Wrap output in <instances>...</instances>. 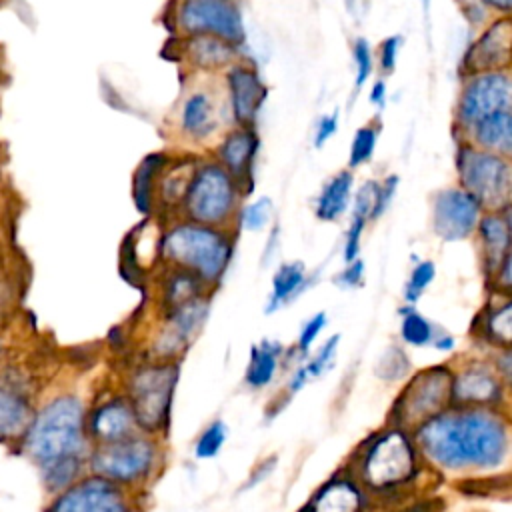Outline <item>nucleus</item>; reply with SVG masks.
<instances>
[{"instance_id":"nucleus-1","label":"nucleus","mask_w":512,"mask_h":512,"mask_svg":"<svg viewBox=\"0 0 512 512\" xmlns=\"http://www.w3.org/2000/svg\"><path fill=\"white\" fill-rule=\"evenodd\" d=\"M414 440L442 468H494L508 450L504 420L484 408L440 412L416 426Z\"/></svg>"},{"instance_id":"nucleus-2","label":"nucleus","mask_w":512,"mask_h":512,"mask_svg":"<svg viewBox=\"0 0 512 512\" xmlns=\"http://www.w3.org/2000/svg\"><path fill=\"white\" fill-rule=\"evenodd\" d=\"M24 450L40 468L50 492H62L78 480L86 450V412L80 398L56 396L34 414Z\"/></svg>"},{"instance_id":"nucleus-3","label":"nucleus","mask_w":512,"mask_h":512,"mask_svg":"<svg viewBox=\"0 0 512 512\" xmlns=\"http://www.w3.org/2000/svg\"><path fill=\"white\" fill-rule=\"evenodd\" d=\"M234 234L228 228L178 222L160 240V250L176 268L198 276L208 288L220 284L234 256Z\"/></svg>"},{"instance_id":"nucleus-4","label":"nucleus","mask_w":512,"mask_h":512,"mask_svg":"<svg viewBox=\"0 0 512 512\" xmlns=\"http://www.w3.org/2000/svg\"><path fill=\"white\" fill-rule=\"evenodd\" d=\"M244 198L238 182L216 160H206L194 168L182 210L190 222L230 230Z\"/></svg>"},{"instance_id":"nucleus-5","label":"nucleus","mask_w":512,"mask_h":512,"mask_svg":"<svg viewBox=\"0 0 512 512\" xmlns=\"http://www.w3.org/2000/svg\"><path fill=\"white\" fill-rule=\"evenodd\" d=\"M458 186L472 194L484 212H504L512 206V160L484 152L468 140H458L454 154Z\"/></svg>"},{"instance_id":"nucleus-6","label":"nucleus","mask_w":512,"mask_h":512,"mask_svg":"<svg viewBox=\"0 0 512 512\" xmlns=\"http://www.w3.org/2000/svg\"><path fill=\"white\" fill-rule=\"evenodd\" d=\"M416 474V452L400 428L372 436L362 450L358 476L372 490H390L412 480Z\"/></svg>"},{"instance_id":"nucleus-7","label":"nucleus","mask_w":512,"mask_h":512,"mask_svg":"<svg viewBox=\"0 0 512 512\" xmlns=\"http://www.w3.org/2000/svg\"><path fill=\"white\" fill-rule=\"evenodd\" d=\"M176 382L178 366L168 362L142 366L130 376L126 400L140 430L154 434L168 426Z\"/></svg>"},{"instance_id":"nucleus-8","label":"nucleus","mask_w":512,"mask_h":512,"mask_svg":"<svg viewBox=\"0 0 512 512\" xmlns=\"http://www.w3.org/2000/svg\"><path fill=\"white\" fill-rule=\"evenodd\" d=\"M496 112H512V68L462 78L454 104V132L458 140L478 120Z\"/></svg>"},{"instance_id":"nucleus-9","label":"nucleus","mask_w":512,"mask_h":512,"mask_svg":"<svg viewBox=\"0 0 512 512\" xmlns=\"http://www.w3.org/2000/svg\"><path fill=\"white\" fill-rule=\"evenodd\" d=\"M158 462V448L152 438L134 434L130 438L100 444L90 454V468L118 486L144 482Z\"/></svg>"},{"instance_id":"nucleus-10","label":"nucleus","mask_w":512,"mask_h":512,"mask_svg":"<svg viewBox=\"0 0 512 512\" xmlns=\"http://www.w3.org/2000/svg\"><path fill=\"white\" fill-rule=\"evenodd\" d=\"M176 24L186 36H214L238 48L246 42L244 16L236 0H180Z\"/></svg>"},{"instance_id":"nucleus-11","label":"nucleus","mask_w":512,"mask_h":512,"mask_svg":"<svg viewBox=\"0 0 512 512\" xmlns=\"http://www.w3.org/2000/svg\"><path fill=\"white\" fill-rule=\"evenodd\" d=\"M452 376L448 366H432L418 372L398 396L392 416L398 424H422L424 420L444 412L452 402Z\"/></svg>"},{"instance_id":"nucleus-12","label":"nucleus","mask_w":512,"mask_h":512,"mask_svg":"<svg viewBox=\"0 0 512 512\" xmlns=\"http://www.w3.org/2000/svg\"><path fill=\"white\" fill-rule=\"evenodd\" d=\"M484 210L464 188L446 186L434 192L430 204V224L436 238L462 242L474 236Z\"/></svg>"},{"instance_id":"nucleus-13","label":"nucleus","mask_w":512,"mask_h":512,"mask_svg":"<svg viewBox=\"0 0 512 512\" xmlns=\"http://www.w3.org/2000/svg\"><path fill=\"white\" fill-rule=\"evenodd\" d=\"M512 68V18L494 16L480 28L460 58V78Z\"/></svg>"},{"instance_id":"nucleus-14","label":"nucleus","mask_w":512,"mask_h":512,"mask_svg":"<svg viewBox=\"0 0 512 512\" xmlns=\"http://www.w3.org/2000/svg\"><path fill=\"white\" fill-rule=\"evenodd\" d=\"M224 96L234 126L256 128L262 106L268 98V86L260 70L246 58H240L224 70Z\"/></svg>"},{"instance_id":"nucleus-15","label":"nucleus","mask_w":512,"mask_h":512,"mask_svg":"<svg viewBox=\"0 0 512 512\" xmlns=\"http://www.w3.org/2000/svg\"><path fill=\"white\" fill-rule=\"evenodd\" d=\"M46 512H132L122 486L90 476L64 488Z\"/></svg>"},{"instance_id":"nucleus-16","label":"nucleus","mask_w":512,"mask_h":512,"mask_svg":"<svg viewBox=\"0 0 512 512\" xmlns=\"http://www.w3.org/2000/svg\"><path fill=\"white\" fill-rule=\"evenodd\" d=\"M260 150L256 128L234 126L224 132L214 150V160L238 182L244 196L254 190V164Z\"/></svg>"},{"instance_id":"nucleus-17","label":"nucleus","mask_w":512,"mask_h":512,"mask_svg":"<svg viewBox=\"0 0 512 512\" xmlns=\"http://www.w3.org/2000/svg\"><path fill=\"white\" fill-rule=\"evenodd\" d=\"M224 122H232L226 96L214 90H192L180 106V128L186 138L202 142L218 134Z\"/></svg>"},{"instance_id":"nucleus-18","label":"nucleus","mask_w":512,"mask_h":512,"mask_svg":"<svg viewBox=\"0 0 512 512\" xmlns=\"http://www.w3.org/2000/svg\"><path fill=\"white\" fill-rule=\"evenodd\" d=\"M502 400V380L486 364L474 362L452 376V402L460 406H494Z\"/></svg>"},{"instance_id":"nucleus-19","label":"nucleus","mask_w":512,"mask_h":512,"mask_svg":"<svg viewBox=\"0 0 512 512\" xmlns=\"http://www.w3.org/2000/svg\"><path fill=\"white\" fill-rule=\"evenodd\" d=\"M474 240L482 270L488 282H492L512 244V232L504 212H484L476 226Z\"/></svg>"},{"instance_id":"nucleus-20","label":"nucleus","mask_w":512,"mask_h":512,"mask_svg":"<svg viewBox=\"0 0 512 512\" xmlns=\"http://www.w3.org/2000/svg\"><path fill=\"white\" fill-rule=\"evenodd\" d=\"M88 434L100 444L118 442L136 434V418L126 398H110L100 402L86 420Z\"/></svg>"},{"instance_id":"nucleus-21","label":"nucleus","mask_w":512,"mask_h":512,"mask_svg":"<svg viewBox=\"0 0 512 512\" xmlns=\"http://www.w3.org/2000/svg\"><path fill=\"white\" fill-rule=\"evenodd\" d=\"M34 418L28 392L8 380H0V444L24 440Z\"/></svg>"},{"instance_id":"nucleus-22","label":"nucleus","mask_w":512,"mask_h":512,"mask_svg":"<svg viewBox=\"0 0 512 512\" xmlns=\"http://www.w3.org/2000/svg\"><path fill=\"white\" fill-rule=\"evenodd\" d=\"M208 310H210V304H208V298L204 296L168 310L166 330L160 338V346L166 350V354L178 352L194 338V334L202 328L208 316Z\"/></svg>"},{"instance_id":"nucleus-23","label":"nucleus","mask_w":512,"mask_h":512,"mask_svg":"<svg viewBox=\"0 0 512 512\" xmlns=\"http://www.w3.org/2000/svg\"><path fill=\"white\" fill-rule=\"evenodd\" d=\"M354 174L350 168H342L332 174L314 198V216L320 222H338L352 204Z\"/></svg>"},{"instance_id":"nucleus-24","label":"nucleus","mask_w":512,"mask_h":512,"mask_svg":"<svg viewBox=\"0 0 512 512\" xmlns=\"http://www.w3.org/2000/svg\"><path fill=\"white\" fill-rule=\"evenodd\" d=\"M460 140L512 160V112H496L478 120Z\"/></svg>"},{"instance_id":"nucleus-25","label":"nucleus","mask_w":512,"mask_h":512,"mask_svg":"<svg viewBox=\"0 0 512 512\" xmlns=\"http://www.w3.org/2000/svg\"><path fill=\"white\" fill-rule=\"evenodd\" d=\"M184 52H186V58L192 62V66L204 72L226 70L228 66H232L242 58V52L238 46L214 36H188L184 44Z\"/></svg>"},{"instance_id":"nucleus-26","label":"nucleus","mask_w":512,"mask_h":512,"mask_svg":"<svg viewBox=\"0 0 512 512\" xmlns=\"http://www.w3.org/2000/svg\"><path fill=\"white\" fill-rule=\"evenodd\" d=\"M364 494L354 480L332 478L308 502L302 512H362Z\"/></svg>"},{"instance_id":"nucleus-27","label":"nucleus","mask_w":512,"mask_h":512,"mask_svg":"<svg viewBox=\"0 0 512 512\" xmlns=\"http://www.w3.org/2000/svg\"><path fill=\"white\" fill-rule=\"evenodd\" d=\"M310 282L312 280L302 260H290V262L278 264V268L272 274V288L266 302V312L272 314L284 308L286 304L294 302L310 286Z\"/></svg>"},{"instance_id":"nucleus-28","label":"nucleus","mask_w":512,"mask_h":512,"mask_svg":"<svg viewBox=\"0 0 512 512\" xmlns=\"http://www.w3.org/2000/svg\"><path fill=\"white\" fill-rule=\"evenodd\" d=\"M504 298L490 304L478 318V330L490 344L512 350V292H500Z\"/></svg>"},{"instance_id":"nucleus-29","label":"nucleus","mask_w":512,"mask_h":512,"mask_svg":"<svg viewBox=\"0 0 512 512\" xmlns=\"http://www.w3.org/2000/svg\"><path fill=\"white\" fill-rule=\"evenodd\" d=\"M282 356V344L272 340H262L252 346L250 362L246 368V384L250 388H264L272 382L278 370V360Z\"/></svg>"},{"instance_id":"nucleus-30","label":"nucleus","mask_w":512,"mask_h":512,"mask_svg":"<svg viewBox=\"0 0 512 512\" xmlns=\"http://www.w3.org/2000/svg\"><path fill=\"white\" fill-rule=\"evenodd\" d=\"M204 288H208V286L198 276H194L188 270L176 268L168 276V282L164 288V300H166L168 310L204 296Z\"/></svg>"},{"instance_id":"nucleus-31","label":"nucleus","mask_w":512,"mask_h":512,"mask_svg":"<svg viewBox=\"0 0 512 512\" xmlns=\"http://www.w3.org/2000/svg\"><path fill=\"white\" fill-rule=\"evenodd\" d=\"M402 320H400V336L406 344L410 346H432L440 330L424 316L420 314L414 306H404L400 310Z\"/></svg>"},{"instance_id":"nucleus-32","label":"nucleus","mask_w":512,"mask_h":512,"mask_svg":"<svg viewBox=\"0 0 512 512\" xmlns=\"http://www.w3.org/2000/svg\"><path fill=\"white\" fill-rule=\"evenodd\" d=\"M166 164V156L164 154H150L144 158V162L140 164L136 178H134V200L140 212L148 214L150 212V198H152V182L156 180V176L160 174V170Z\"/></svg>"},{"instance_id":"nucleus-33","label":"nucleus","mask_w":512,"mask_h":512,"mask_svg":"<svg viewBox=\"0 0 512 512\" xmlns=\"http://www.w3.org/2000/svg\"><path fill=\"white\" fill-rule=\"evenodd\" d=\"M380 136V124L378 122H368L356 128L352 142H350V152H348V168H360L366 162L372 160L376 144Z\"/></svg>"},{"instance_id":"nucleus-34","label":"nucleus","mask_w":512,"mask_h":512,"mask_svg":"<svg viewBox=\"0 0 512 512\" xmlns=\"http://www.w3.org/2000/svg\"><path fill=\"white\" fill-rule=\"evenodd\" d=\"M272 212H274L272 200L268 196H260L252 202H242L236 224L246 232H262L270 226Z\"/></svg>"},{"instance_id":"nucleus-35","label":"nucleus","mask_w":512,"mask_h":512,"mask_svg":"<svg viewBox=\"0 0 512 512\" xmlns=\"http://www.w3.org/2000/svg\"><path fill=\"white\" fill-rule=\"evenodd\" d=\"M436 278V264L432 260H416V264L410 268V274L404 284V302L408 306H414L422 294L428 290V286Z\"/></svg>"},{"instance_id":"nucleus-36","label":"nucleus","mask_w":512,"mask_h":512,"mask_svg":"<svg viewBox=\"0 0 512 512\" xmlns=\"http://www.w3.org/2000/svg\"><path fill=\"white\" fill-rule=\"evenodd\" d=\"M352 62H354V90H360L372 78L376 68L374 48L364 36H358L352 42Z\"/></svg>"},{"instance_id":"nucleus-37","label":"nucleus","mask_w":512,"mask_h":512,"mask_svg":"<svg viewBox=\"0 0 512 512\" xmlns=\"http://www.w3.org/2000/svg\"><path fill=\"white\" fill-rule=\"evenodd\" d=\"M460 490L470 496L484 498H512V474L494 476V478H474L466 480Z\"/></svg>"},{"instance_id":"nucleus-38","label":"nucleus","mask_w":512,"mask_h":512,"mask_svg":"<svg viewBox=\"0 0 512 512\" xmlns=\"http://www.w3.org/2000/svg\"><path fill=\"white\" fill-rule=\"evenodd\" d=\"M196 164L194 162H180L178 166L170 168L166 172V176L162 178V196L166 198V202H180L184 200V194L188 190L190 178L194 174Z\"/></svg>"},{"instance_id":"nucleus-39","label":"nucleus","mask_w":512,"mask_h":512,"mask_svg":"<svg viewBox=\"0 0 512 512\" xmlns=\"http://www.w3.org/2000/svg\"><path fill=\"white\" fill-rule=\"evenodd\" d=\"M226 432H228V428L222 420H214L212 424H208L194 444V456L200 460L214 458L226 442Z\"/></svg>"},{"instance_id":"nucleus-40","label":"nucleus","mask_w":512,"mask_h":512,"mask_svg":"<svg viewBox=\"0 0 512 512\" xmlns=\"http://www.w3.org/2000/svg\"><path fill=\"white\" fill-rule=\"evenodd\" d=\"M410 370V360L402 348L390 346L376 364V376L382 380H398Z\"/></svg>"},{"instance_id":"nucleus-41","label":"nucleus","mask_w":512,"mask_h":512,"mask_svg":"<svg viewBox=\"0 0 512 512\" xmlns=\"http://www.w3.org/2000/svg\"><path fill=\"white\" fill-rule=\"evenodd\" d=\"M366 224H368L366 218H362V216H350L348 228H346L344 238H342V260H344V264H346V262H352V260H356V258H360L362 234H364Z\"/></svg>"},{"instance_id":"nucleus-42","label":"nucleus","mask_w":512,"mask_h":512,"mask_svg":"<svg viewBox=\"0 0 512 512\" xmlns=\"http://www.w3.org/2000/svg\"><path fill=\"white\" fill-rule=\"evenodd\" d=\"M338 340H340L338 334L330 336V338L322 344V348H320L306 364H302V368H304L308 380L320 376L322 372H326V370L332 366L334 356H336V348H338Z\"/></svg>"},{"instance_id":"nucleus-43","label":"nucleus","mask_w":512,"mask_h":512,"mask_svg":"<svg viewBox=\"0 0 512 512\" xmlns=\"http://www.w3.org/2000/svg\"><path fill=\"white\" fill-rule=\"evenodd\" d=\"M400 46H402V36H400V34L386 36V38L378 44V50H376L374 54H376V64H378V70L382 72V76L394 74L396 64H398Z\"/></svg>"},{"instance_id":"nucleus-44","label":"nucleus","mask_w":512,"mask_h":512,"mask_svg":"<svg viewBox=\"0 0 512 512\" xmlns=\"http://www.w3.org/2000/svg\"><path fill=\"white\" fill-rule=\"evenodd\" d=\"M326 322H328V316H326L324 312H316L314 316H310V318L302 324L300 334H298V342H296V348H298V352H300L302 356L308 354V350H310L312 344L316 342L318 334L324 330Z\"/></svg>"},{"instance_id":"nucleus-45","label":"nucleus","mask_w":512,"mask_h":512,"mask_svg":"<svg viewBox=\"0 0 512 512\" xmlns=\"http://www.w3.org/2000/svg\"><path fill=\"white\" fill-rule=\"evenodd\" d=\"M400 178L396 174H388L384 180H378V192H376V204L372 210V220H378L392 204L396 190H398Z\"/></svg>"},{"instance_id":"nucleus-46","label":"nucleus","mask_w":512,"mask_h":512,"mask_svg":"<svg viewBox=\"0 0 512 512\" xmlns=\"http://www.w3.org/2000/svg\"><path fill=\"white\" fill-rule=\"evenodd\" d=\"M364 274H366V264L362 258H356L344 264V268L334 276V284L340 288H358L364 284Z\"/></svg>"},{"instance_id":"nucleus-47","label":"nucleus","mask_w":512,"mask_h":512,"mask_svg":"<svg viewBox=\"0 0 512 512\" xmlns=\"http://www.w3.org/2000/svg\"><path fill=\"white\" fill-rule=\"evenodd\" d=\"M338 130V110L326 112L322 114L316 124H314V132H312V146L314 148H322Z\"/></svg>"},{"instance_id":"nucleus-48","label":"nucleus","mask_w":512,"mask_h":512,"mask_svg":"<svg viewBox=\"0 0 512 512\" xmlns=\"http://www.w3.org/2000/svg\"><path fill=\"white\" fill-rule=\"evenodd\" d=\"M504 216L508 220V226H510V232H512V206L504 210ZM498 292H512V244H510V250L502 262V266L498 268L496 276L492 278L490 282Z\"/></svg>"},{"instance_id":"nucleus-49","label":"nucleus","mask_w":512,"mask_h":512,"mask_svg":"<svg viewBox=\"0 0 512 512\" xmlns=\"http://www.w3.org/2000/svg\"><path fill=\"white\" fill-rule=\"evenodd\" d=\"M460 6V12L464 16V20L472 26V28H482L488 24L490 20V12L488 8L482 4V0H456Z\"/></svg>"},{"instance_id":"nucleus-50","label":"nucleus","mask_w":512,"mask_h":512,"mask_svg":"<svg viewBox=\"0 0 512 512\" xmlns=\"http://www.w3.org/2000/svg\"><path fill=\"white\" fill-rule=\"evenodd\" d=\"M496 372L500 380L512 390V350H502L496 356Z\"/></svg>"},{"instance_id":"nucleus-51","label":"nucleus","mask_w":512,"mask_h":512,"mask_svg":"<svg viewBox=\"0 0 512 512\" xmlns=\"http://www.w3.org/2000/svg\"><path fill=\"white\" fill-rule=\"evenodd\" d=\"M386 98H388V88H386V80L384 78H376L370 86V92H368V100L372 106L376 108H384L386 106Z\"/></svg>"},{"instance_id":"nucleus-52","label":"nucleus","mask_w":512,"mask_h":512,"mask_svg":"<svg viewBox=\"0 0 512 512\" xmlns=\"http://www.w3.org/2000/svg\"><path fill=\"white\" fill-rule=\"evenodd\" d=\"M444 500L442 498H426V500H418L412 502L410 506L398 510V512H442L444 510Z\"/></svg>"},{"instance_id":"nucleus-53","label":"nucleus","mask_w":512,"mask_h":512,"mask_svg":"<svg viewBox=\"0 0 512 512\" xmlns=\"http://www.w3.org/2000/svg\"><path fill=\"white\" fill-rule=\"evenodd\" d=\"M490 14L496 16H510L512 18V0H482Z\"/></svg>"},{"instance_id":"nucleus-54","label":"nucleus","mask_w":512,"mask_h":512,"mask_svg":"<svg viewBox=\"0 0 512 512\" xmlns=\"http://www.w3.org/2000/svg\"><path fill=\"white\" fill-rule=\"evenodd\" d=\"M454 344H456V342H454V338H452L450 334H446V332H442V330H440V334L436 336V340H434V344H432V346H434V348H438V350L450 352V350L454 348Z\"/></svg>"},{"instance_id":"nucleus-55","label":"nucleus","mask_w":512,"mask_h":512,"mask_svg":"<svg viewBox=\"0 0 512 512\" xmlns=\"http://www.w3.org/2000/svg\"><path fill=\"white\" fill-rule=\"evenodd\" d=\"M420 4H422V14H424V18H426V22H428L430 10H432V0H420Z\"/></svg>"}]
</instances>
